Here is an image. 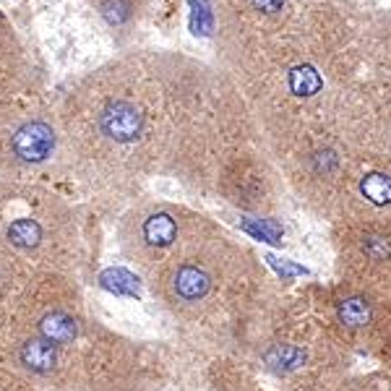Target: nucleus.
<instances>
[{
	"instance_id": "obj_1",
	"label": "nucleus",
	"mask_w": 391,
	"mask_h": 391,
	"mask_svg": "<svg viewBox=\"0 0 391 391\" xmlns=\"http://www.w3.org/2000/svg\"><path fill=\"white\" fill-rule=\"evenodd\" d=\"M37 73L11 21L0 13V146L24 123L39 118Z\"/></svg>"
},
{
	"instance_id": "obj_2",
	"label": "nucleus",
	"mask_w": 391,
	"mask_h": 391,
	"mask_svg": "<svg viewBox=\"0 0 391 391\" xmlns=\"http://www.w3.org/2000/svg\"><path fill=\"white\" fill-rule=\"evenodd\" d=\"M102 102L92 110V136L115 149H130L143 141L146 115L141 105L120 92H102Z\"/></svg>"
},
{
	"instance_id": "obj_3",
	"label": "nucleus",
	"mask_w": 391,
	"mask_h": 391,
	"mask_svg": "<svg viewBox=\"0 0 391 391\" xmlns=\"http://www.w3.org/2000/svg\"><path fill=\"white\" fill-rule=\"evenodd\" d=\"M162 290H165L167 300L178 308L199 305L212 292V274L193 261H180L167 269Z\"/></svg>"
},
{
	"instance_id": "obj_4",
	"label": "nucleus",
	"mask_w": 391,
	"mask_h": 391,
	"mask_svg": "<svg viewBox=\"0 0 391 391\" xmlns=\"http://www.w3.org/2000/svg\"><path fill=\"white\" fill-rule=\"evenodd\" d=\"M139 237H141L139 243H141L143 248L152 250V253L172 248V245L178 243V222H175V217L170 212H165V209H154V212H149L141 219Z\"/></svg>"
},
{
	"instance_id": "obj_5",
	"label": "nucleus",
	"mask_w": 391,
	"mask_h": 391,
	"mask_svg": "<svg viewBox=\"0 0 391 391\" xmlns=\"http://www.w3.org/2000/svg\"><path fill=\"white\" fill-rule=\"evenodd\" d=\"M263 363L274 373H290V370H297L305 363V352L295 344H277L263 355Z\"/></svg>"
},
{
	"instance_id": "obj_6",
	"label": "nucleus",
	"mask_w": 391,
	"mask_h": 391,
	"mask_svg": "<svg viewBox=\"0 0 391 391\" xmlns=\"http://www.w3.org/2000/svg\"><path fill=\"white\" fill-rule=\"evenodd\" d=\"M321 81L319 71L313 68V66H297L290 71V92L297 97H313L321 92Z\"/></svg>"
},
{
	"instance_id": "obj_7",
	"label": "nucleus",
	"mask_w": 391,
	"mask_h": 391,
	"mask_svg": "<svg viewBox=\"0 0 391 391\" xmlns=\"http://www.w3.org/2000/svg\"><path fill=\"white\" fill-rule=\"evenodd\" d=\"M360 188H363V193H365V199H370L376 206H386V203H391V178L389 175L373 172V175L363 178Z\"/></svg>"
},
{
	"instance_id": "obj_8",
	"label": "nucleus",
	"mask_w": 391,
	"mask_h": 391,
	"mask_svg": "<svg viewBox=\"0 0 391 391\" xmlns=\"http://www.w3.org/2000/svg\"><path fill=\"white\" fill-rule=\"evenodd\" d=\"M339 319H342V323L352 326V329L365 326L368 321H370V305H368L363 297H347V300H342V305H339Z\"/></svg>"
},
{
	"instance_id": "obj_9",
	"label": "nucleus",
	"mask_w": 391,
	"mask_h": 391,
	"mask_svg": "<svg viewBox=\"0 0 391 391\" xmlns=\"http://www.w3.org/2000/svg\"><path fill=\"white\" fill-rule=\"evenodd\" d=\"M102 285L107 290H115V292H128V295H136L139 292V279L133 274L123 272V269H110V272L102 274Z\"/></svg>"
},
{
	"instance_id": "obj_10",
	"label": "nucleus",
	"mask_w": 391,
	"mask_h": 391,
	"mask_svg": "<svg viewBox=\"0 0 391 391\" xmlns=\"http://www.w3.org/2000/svg\"><path fill=\"white\" fill-rule=\"evenodd\" d=\"M243 230L250 232L259 240H266V243H282V230L274 225V222H256V219H245L243 222Z\"/></svg>"
},
{
	"instance_id": "obj_11",
	"label": "nucleus",
	"mask_w": 391,
	"mask_h": 391,
	"mask_svg": "<svg viewBox=\"0 0 391 391\" xmlns=\"http://www.w3.org/2000/svg\"><path fill=\"white\" fill-rule=\"evenodd\" d=\"M0 391H32L24 379H19L13 370L0 365Z\"/></svg>"
},
{
	"instance_id": "obj_12",
	"label": "nucleus",
	"mask_w": 391,
	"mask_h": 391,
	"mask_svg": "<svg viewBox=\"0 0 391 391\" xmlns=\"http://www.w3.org/2000/svg\"><path fill=\"white\" fill-rule=\"evenodd\" d=\"M363 248L370 259H389L391 256V243H386L383 237H368Z\"/></svg>"
},
{
	"instance_id": "obj_13",
	"label": "nucleus",
	"mask_w": 391,
	"mask_h": 391,
	"mask_svg": "<svg viewBox=\"0 0 391 391\" xmlns=\"http://www.w3.org/2000/svg\"><path fill=\"white\" fill-rule=\"evenodd\" d=\"M266 261H269L279 274H285V277L287 274H308L305 266H295V263H287V261H279V259H274V256H266Z\"/></svg>"
},
{
	"instance_id": "obj_14",
	"label": "nucleus",
	"mask_w": 391,
	"mask_h": 391,
	"mask_svg": "<svg viewBox=\"0 0 391 391\" xmlns=\"http://www.w3.org/2000/svg\"><path fill=\"white\" fill-rule=\"evenodd\" d=\"M253 6L263 13H277V11H282L285 0H253Z\"/></svg>"
}]
</instances>
